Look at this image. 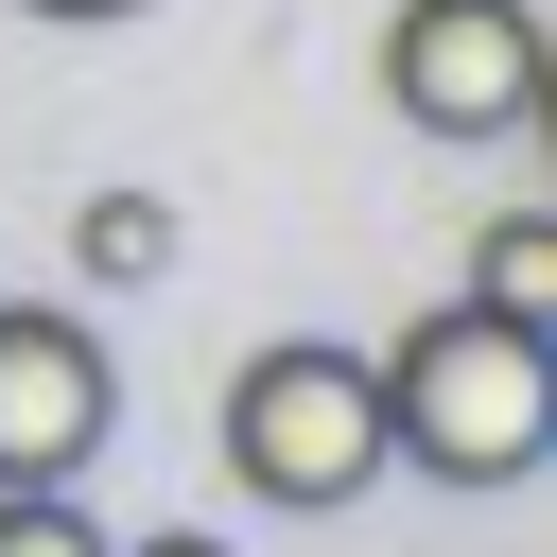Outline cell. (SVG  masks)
Masks as SVG:
<instances>
[{"label":"cell","mask_w":557,"mask_h":557,"mask_svg":"<svg viewBox=\"0 0 557 557\" xmlns=\"http://www.w3.org/2000/svg\"><path fill=\"white\" fill-rule=\"evenodd\" d=\"M17 17H139V0H17Z\"/></svg>","instance_id":"obj_9"},{"label":"cell","mask_w":557,"mask_h":557,"mask_svg":"<svg viewBox=\"0 0 557 557\" xmlns=\"http://www.w3.org/2000/svg\"><path fill=\"white\" fill-rule=\"evenodd\" d=\"M226 470H244V505H296V522L366 505V487H383V383H366V348H331V331L244 348V383H226Z\"/></svg>","instance_id":"obj_2"},{"label":"cell","mask_w":557,"mask_h":557,"mask_svg":"<svg viewBox=\"0 0 557 557\" xmlns=\"http://www.w3.org/2000/svg\"><path fill=\"white\" fill-rule=\"evenodd\" d=\"M104 557H226V540H191V522H157V540H104Z\"/></svg>","instance_id":"obj_8"},{"label":"cell","mask_w":557,"mask_h":557,"mask_svg":"<svg viewBox=\"0 0 557 557\" xmlns=\"http://www.w3.org/2000/svg\"><path fill=\"white\" fill-rule=\"evenodd\" d=\"M122 383H104V331L52 313V296H0V487H70L104 453Z\"/></svg>","instance_id":"obj_4"},{"label":"cell","mask_w":557,"mask_h":557,"mask_svg":"<svg viewBox=\"0 0 557 557\" xmlns=\"http://www.w3.org/2000/svg\"><path fill=\"white\" fill-rule=\"evenodd\" d=\"M383 104L418 139H522V122H557L540 0H400L383 17Z\"/></svg>","instance_id":"obj_3"},{"label":"cell","mask_w":557,"mask_h":557,"mask_svg":"<svg viewBox=\"0 0 557 557\" xmlns=\"http://www.w3.org/2000/svg\"><path fill=\"white\" fill-rule=\"evenodd\" d=\"M470 296L522 313V331H557V209H505V226L470 244Z\"/></svg>","instance_id":"obj_6"},{"label":"cell","mask_w":557,"mask_h":557,"mask_svg":"<svg viewBox=\"0 0 557 557\" xmlns=\"http://www.w3.org/2000/svg\"><path fill=\"white\" fill-rule=\"evenodd\" d=\"M70 261H87L104 296H139V278H174V209H157V191H87V209H70Z\"/></svg>","instance_id":"obj_5"},{"label":"cell","mask_w":557,"mask_h":557,"mask_svg":"<svg viewBox=\"0 0 557 557\" xmlns=\"http://www.w3.org/2000/svg\"><path fill=\"white\" fill-rule=\"evenodd\" d=\"M383 383V470H435V487H522L557 453V331L487 313V296H435L400 348H366Z\"/></svg>","instance_id":"obj_1"},{"label":"cell","mask_w":557,"mask_h":557,"mask_svg":"<svg viewBox=\"0 0 557 557\" xmlns=\"http://www.w3.org/2000/svg\"><path fill=\"white\" fill-rule=\"evenodd\" d=\"M0 557H104V522L70 487H0Z\"/></svg>","instance_id":"obj_7"}]
</instances>
